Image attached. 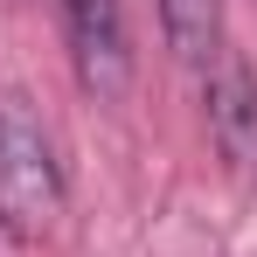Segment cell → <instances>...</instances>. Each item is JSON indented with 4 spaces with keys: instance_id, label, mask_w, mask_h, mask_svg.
<instances>
[{
    "instance_id": "7a4b0ae2",
    "label": "cell",
    "mask_w": 257,
    "mask_h": 257,
    "mask_svg": "<svg viewBox=\"0 0 257 257\" xmlns=\"http://www.w3.org/2000/svg\"><path fill=\"white\" fill-rule=\"evenodd\" d=\"M63 7V35H70V63L77 84L111 104L132 84V35H125V0H56Z\"/></svg>"
},
{
    "instance_id": "6da1fadb",
    "label": "cell",
    "mask_w": 257,
    "mask_h": 257,
    "mask_svg": "<svg viewBox=\"0 0 257 257\" xmlns=\"http://www.w3.org/2000/svg\"><path fill=\"white\" fill-rule=\"evenodd\" d=\"M63 215V167H56V146H49L42 118L7 97L0 104V229L14 243H35L56 229Z\"/></svg>"
},
{
    "instance_id": "3957f363",
    "label": "cell",
    "mask_w": 257,
    "mask_h": 257,
    "mask_svg": "<svg viewBox=\"0 0 257 257\" xmlns=\"http://www.w3.org/2000/svg\"><path fill=\"white\" fill-rule=\"evenodd\" d=\"M202 111H209V139L229 160V174L257 181V77L229 49L202 70Z\"/></svg>"
},
{
    "instance_id": "277c9868",
    "label": "cell",
    "mask_w": 257,
    "mask_h": 257,
    "mask_svg": "<svg viewBox=\"0 0 257 257\" xmlns=\"http://www.w3.org/2000/svg\"><path fill=\"white\" fill-rule=\"evenodd\" d=\"M160 7V35L181 63L209 70L222 56V0H153Z\"/></svg>"
}]
</instances>
